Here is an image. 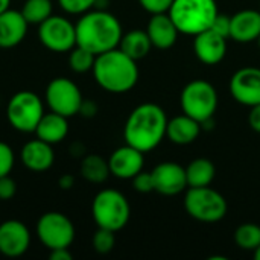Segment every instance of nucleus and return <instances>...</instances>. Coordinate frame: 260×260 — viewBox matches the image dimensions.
Returning <instances> with one entry per match:
<instances>
[{"label":"nucleus","instance_id":"1","mask_svg":"<svg viewBox=\"0 0 260 260\" xmlns=\"http://www.w3.org/2000/svg\"><path fill=\"white\" fill-rule=\"evenodd\" d=\"M76 46H81L96 56L119 47L123 35L122 24L116 15L108 11L90 9L75 23Z\"/></svg>","mask_w":260,"mask_h":260},{"label":"nucleus","instance_id":"2","mask_svg":"<svg viewBox=\"0 0 260 260\" xmlns=\"http://www.w3.org/2000/svg\"><path fill=\"white\" fill-rule=\"evenodd\" d=\"M168 116L165 110L152 102L136 107L126 119L123 128L125 142L136 149L149 152L155 149L166 136Z\"/></svg>","mask_w":260,"mask_h":260},{"label":"nucleus","instance_id":"3","mask_svg":"<svg viewBox=\"0 0 260 260\" xmlns=\"http://www.w3.org/2000/svg\"><path fill=\"white\" fill-rule=\"evenodd\" d=\"M136 62V59L116 47L98 55L91 72L101 88L120 94L133 90L139 81V67Z\"/></svg>","mask_w":260,"mask_h":260},{"label":"nucleus","instance_id":"4","mask_svg":"<svg viewBox=\"0 0 260 260\" xmlns=\"http://www.w3.org/2000/svg\"><path fill=\"white\" fill-rule=\"evenodd\" d=\"M168 14L180 34L195 37L210 29L219 12L216 0H174Z\"/></svg>","mask_w":260,"mask_h":260},{"label":"nucleus","instance_id":"5","mask_svg":"<svg viewBox=\"0 0 260 260\" xmlns=\"http://www.w3.org/2000/svg\"><path fill=\"white\" fill-rule=\"evenodd\" d=\"M91 216L98 227L116 233L128 224L131 207L123 193L114 189H104L93 198Z\"/></svg>","mask_w":260,"mask_h":260},{"label":"nucleus","instance_id":"6","mask_svg":"<svg viewBox=\"0 0 260 260\" xmlns=\"http://www.w3.org/2000/svg\"><path fill=\"white\" fill-rule=\"evenodd\" d=\"M43 114L44 102L30 90L17 91L6 105V119L11 126L20 133H35Z\"/></svg>","mask_w":260,"mask_h":260},{"label":"nucleus","instance_id":"7","mask_svg":"<svg viewBox=\"0 0 260 260\" xmlns=\"http://www.w3.org/2000/svg\"><path fill=\"white\" fill-rule=\"evenodd\" d=\"M180 102L183 113L201 123L213 117L218 108V93L210 82L197 79L183 88Z\"/></svg>","mask_w":260,"mask_h":260},{"label":"nucleus","instance_id":"8","mask_svg":"<svg viewBox=\"0 0 260 260\" xmlns=\"http://www.w3.org/2000/svg\"><path fill=\"white\" fill-rule=\"evenodd\" d=\"M184 209L197 221L218 222L227 215V201L209 186L189 187L184 197Z\"/></svg>","mask_w":260,"mask_h":260},{"label":"nucleus","instance_id":"9","mask_svg":"<svg viewBox=\"0 0 260 260\" xmlns=\"http://www.w3.org/2000/svg\"><path fill=\"white\" fill-rule=\"evenodd\" d=\"M75 225L69 216L61 212H47L37 222L38 241L50 250L69 248L75 241Z\"/></svg>","mask_w":260,"mask_h":260},{"label":"nucleus","instance_id":"10","mask_svg":"<svg viewBox=\"0 0 260 260\" xmlns=\"http://www.w3.org/2000/svg\"><path fill=\"white\" fill-rule=\"evenodd\" d=\"M44 101L50 111L66 117H73L79 113L84 98L79 87L72 79L59 76L47 84Z\"/></svg>","mask_w":260,"mask_h":260},{"label":"nucleus","instance_id":"11","mask_svg":"<svg viewBox=\"0 0 260 260\" xmlns=\"http://www.w3.org/2000/svg\"><path fill=\"white\" fill-rule=\"evenodd\" d=\"M40 43L56 53L70 52L76 46V27L69 18L62 15H50L38 24Z\"/></svg>","mask_w":260,"mask_h":260},{"label":"nucleus","instance_id":"12","mask_svg":"<svg viewBox=\"0 0 260 260\" xmlns=\"http://www.w3.org/2000/svg\"><path fill=\"white\" fill-rule=\"evenodd\" d=\"M230 93L236 102L245 107L260 104V69L244 67L230 79Z\"/></svg>","mask_w":260,"mask_h":260},{"label":"nucleus","instance_id":"13","mask_svg":"<svg viewBox=\"0 0 260 260\" xmlns=\"http://www.w3.org/2000/svg\"><path fill=\"white\" fill-rule=\"evenodd\" d=\"M30 247V232L18 219L0 222V254L5 257H20Z\"/></svg>","mask_w":260,"mask_h":260},{"label":"nucleus","instance_id":"14","mask_svg":"<svg viewBox=\"0 0 260 260\" xmlns=\"http://www.w3.org/2000/svg\"><path fill=\"white\" fill-rule=\"evenodd\" d=\"M154 192L166 197H174L181 193L187 187L186 168L175 161H165L152 169Z\"/></svg>","mask_w":260,"mask_h":260},{"label":"nucleus","instance_id":"15","mask_svg":"<svg viewBox=\"0 0 260 260\" xmlns=\"http://www.w3.org/2000/svg\"><path fill=\"white\" fill-rule=\"evenodd\" d=\"M143 152L131 145L117 148L108 158L111 175L120 180H133L140 171H143Z\"/></svg>","mask_w":260,"mask_h":260},{"label":"nucleus","instance_id":"16","mask_svg":"<svg viewBox=\"0 0 260 260\" xmlns=\"http://www.w3.org/2000/svg\"><path fill=\"white\" fill-rule=\"evenodd\" d=\"M193 52L197 58L207 66L219 64L227 53V38L212 29H207L195 35Z\"/></svg>","mask_w":260,"mask_h":260},{"label":"nucleus","instance_id":"17","mask_svg":"<svg viewBox=\"0 0 260 260\" xmlns=\"http://www.w3.org/2000/svg\"><path fill=\"white\" fill-rule=\"evenodd\" d=\"M20 158L24 168H27L29 171L46 172L55 163V152L50 143L37 137L23 145L20 151Z\"/></svg>","mask_w":260,"mask_h":260},{"label":"nucleus","instance_id":"18","mask_svg":"<svg viewBox=\"0 0 260 260\" xmlns=\"http://www.w3.org/2000/svg\"><path fill=\"white\" fill-rule=\"evenodd\" d=\"M29 23L23 17L21 11L17 9H5L0 12V47L11 49L18 46L26 34Z\"/></svg>","mask_w":260,"mask_h":260},{"label":"nucleus","instance_id":"19","mask_svg":"<svg viewBox=\"0 0 260 260\" xmlns=\"http://www.w3.org/2000/svg\"><path fill=\"white\" fill-rule=\"evenodd\" d=\"M146 32L149 35V40L154 47L157 49H169L177 43L178 38V29L168 12L161 14H152V17L148 21Z\"/></svg>","mask_w":260,"mask_h":260},{"label":"nucleus","instance_id":"20","mask_svg":"<svg viewBox=\"0 0 260 260\" xmlns=\"http://www.w3.org/2000/svg\"><path fill=\"white\" fill-rule=\"evenodd\" d=\"M260 35V11L244 9L232 15L230 38L238 43L257 41Z\"/></svg>","mask_w":260,"mask_h":260},{"label":"nucleus","instance_id":"21","mask_svg":"<svg viewBox=\"0 0 260 260\" xmlns=\"http://www.w3.org/2000/svg\"><path fill=\"white\" fill-rule=\"evenodd\" d=\"M35 134L38 139L50 145L62 142L69 134V117L58 114L55 111L44 113L37 125Z\"/></svg>","mask_w":260,"mask_h":260},{"label":"nucleus","instance_id":"22","mask_svg":"<svg viewBox=\"0 0 260 260\" xmlns=\"http://www.w3.org/2000/svg\"><path fill=\"white\" fill-rule=\"evenodd\" d=\"M201 129L203 128L198 120L183 113L181 116L168 120L166 136L175 145H189L198 139Z\"/></svg>","mask_w":260,"mask_h":260},{"label":"nucleus","instance_id":"23","mask_svg":"<svg viewBox=\"0 0 260 260\" xmlns=\"http://www.w3.org/2000/svg\"><path fill=\"white\" fill-rule=\"evenodd\" d=\"M151 47H152V43L149 40L148 32L140 30V29H134V30L123 34L119 43V49L136 61L145 58L149 53Z\"/></svg>","mask_w":260,"mask_h":260},{"label":"nucleus","instance_id":"24","mask_svg":"<svg viewBox=\"0 0 260 260\" xmlns=\"http://www.w3.org/2000/svg\"><path fill=\"white\" fill-rule=\"evenodd\" d=\"M215 165L209 158H195L186 168L187 186L189 187H206L215 180Z\"/></svg>","mask_w":260,"mask_h":260},{"label":"nucleus","instance_id":"25","mask_svg":"<svg viewBox=\"0 0 260 260\" xmlns=\"http://www.w3.org/2000/svg\"><path fill=\"white\" fill-rule=\"evenodd\" d=\"M79 174L82 175L84 180H87L88 183H93V184H101V183L107 181V178L111 175L108 160H105L96 154H88L81 160Z\"/></svg>","mask_w":260,"mask_h":260},{"label":"nucleus","instance_id":"26","mask_svg":"<svg viewBox=\"0 0 260 260\" xmlns=\"http://www.w3.org/2000/svg\"><path fill=\"white\" fill-rule=\"evenodd\" d=\"M20 11L29 24H40L53 14V3L52 0H26Z\"/></svg>","mask_w":260,"mask_h":260},{"label":"nucleus","instance_id":"27","mask_svg":"<svg viewBox=\"0 0 260 260\" xmlns=\"http://www.w3.org/2000/svg\"><path fill=\"white\" fill-rule=\"evenodd\" d=\"M235 242L242 250L254 251L260 245V227L256 224H242L235 232Z\"/></svg>","mask_w":260,"mask_h":260},{"label":"nucleus","instance_id":"28","mask_svg":"<svg viewBox=\"0 0 260 260\" xmlns=\"http://www.w3.org/2000/svg\"><path fill=\"white\" fill-rule=\"evenodd\" d=\"M94 59H96V55L81 46H75L69 52V67L75 73H87L93 70Z\"/></svg>","mask_w":260,"mask_h":260},{"label":"nucleus","instance_id":"29","mask_svg":"<svg viewBox=\"0 0 260 260\" xmlns=\"http://www.w3.org/2000/svg\"><path fill=\"white\" fill-rule=\"evenodd\" d=\"M91 245H93V250L96 253H99V254H108L114 248V245H116L114 232L98 227V232H94V235L91 238Z\"/></svg>","mask_w":260,"mask_h":260},{"label":"nucleus","instance_id":"30","mask_svg":"<svg viewBox=\"0 0 260 260\" xmlns=\"http://www.w3.org/2000/svg\"><path fill=\"white\" fill-rule=\"evenodd\" d=\"M96 0H58L62 11L72 15H82L84 12L94 8Z\"/></svg>","mask_w":260,"mask_h":260},{"label":"nucleus","instance_id":"31","mask_svg":"<svg viewBox=\"0 0 260 260\" xmlns=\"http://www.w3.org/2000/svg\"><path fill=\"white\" fill-rule=\"evenodd\" d=\"M14 165H15V154L12 148L8 143L0 142V177L9 175L14 169Z\"/></svg>","mask_w":260,"mask_h":260},{"label":"nucleus","instance_id":"32","mask_svg":"<svg viewBox=\"0 0 260 260\" xmlns=\"http://www.w3.org/2000/svg\"><path fill=\"white\" fill-rule=\"evenodd\" d=\"M133 186L137 192L140 193H149L154 192V181H152V174L151 172H143L140 171L134 178H133Z\"/></svg>","mask_w":260,"mask_h":260},{"label":"nucleus","instance_id":"33","mask_svg":"<svg viewBox=\"0 0 260 260\" xmlns=\"http://www.w3.org/2000/svg\"><path fill=\"white\" fill-rule=\"evenodd\" d=\"M174 0H139L142 8L149 14H161L168 12Z\"/></svg>","mask_w":260,"mask_h":260},{"label":"nucleus","instance_id":"34","mask_svg":"<svg viewBox=\"0 0 260 260\" xmlns=\"http://www.w3.org/2000/svg\"><path fill=\"white\" fill-rule=\"evenodd\" d=\"M17 193V184L15 181L9 177H0V201H9L15 197Z\"/></svg>","mask_w":260,"mask_h":260},{"label":"nucleus","instance_id":"35","mask_svg":"<svg viewBox=\"0 0 260 260\" xmlns=\"http://www.w3.org/2000/svg\"><path fill=\"white\" fill-rule=\"evenodd\" d=\"M230 24H232V17L225 15V14H218L216 18L212 23V30H215L216 34L229 38L230 37Z\"/></svg>","mask_w":260,"mask_h":260},{"label":"nucleus","instance_id":"36","mask_svg":"<svg viewBox=\"0 0 260 260\" xmlns=\"http://www.w3.org/2000/svg\"><path fill=\"white\" fill-rule=\"evenodd\" d=\"M98 113V105L94 101H90V99H84L82 104H81V108H79V113L78 114H82L84 117L90 119V117H94Z\"/></svg>","mask_w":260,"mask_h":260},{"label":"nucleus","instance_id":"37","mask_svg":"<svg viewBox=\"0 0 260 260\" xmlns=\"http://www.w3.org/2000/svg\"><path fill=\"white\" fill-rule=\"evenodd\" d=\"M248 123L256 133H260V104L251 107V111L248 114Z\"/></svg>","mask_w":260,"mask_h":260},{"label":"nucleus","instance_id":"38","mask_svg":"<svg viewBox=\"0 0 260 260\" xmlns=\"http://www.w3.org/2000/svg\"><path fill=\"white\" fill-rule=\"evenodd\" d=\"M49 257L50 260H72L73 254L69 251V248H58V250H50Z\"/></svg>","mask_w":260,"mask_h":260},{"label":"nucleus","instance_id":"39","mask_svg":"<svg viewBox=\"0 0 260 260\" xmlns=\"http://www.w3.org/2000/svg\"><path fill=\"white\" fill-rule=\"evenodd\" d=\"M73 184H75V178H73L72 175H69V174L62 175V177L58 180V186H59L62 190H69V189H72V187H73Z\"/></svg>","mask_w":260,"mask_h":260},{"label":"nucleus","instance_id":"40","mask_svg":"<svg viewBox=\"0 0 260 260\" xmlns=\"http://www.w3.org/2000/svg\"><path fill=\"white\" fill-rule=\"evenodd\" d=\"M11 5V0H0V12H3L5 9H8Z\"/></svg>","mask_w":260,"mask_h":260},{"label":"nucleus","instance_id":"41","mask_svg":"<svg viewBox=\"0 0 260 260\" xmlns=\"http://www.w3.org/2000/svg\"><path fill=\"white\" fill-rule=\"evenodd\" d=\"M254 259L256 260H260V245L254 250Z\"/></svg>","mask_w":260,"mask_h":260},{"label":"nucleus","instance_id":"42","mask_svg":"<svg viewBox=\"0 0 260 260\" xmlns=\"http://www.w3.org/2000/svg\"><path fill=\"white\" fill-rule=\"evenodd\" d=\"M257 44H259V47H260V35H259V38H257Z\"/></svg>","mask_w":260,"mask_h":260},{"label":"nucleus","instance_id":"43","mask_svg":"<svg viewBox=\"0 0 260 260\" xmlns=\"http://www.w3.org/2000/svg\"><path fill=\"white\" fill-rule=\"evenodd\" d=\"M259 11H260V9H259Z\"/></svg>","mask_w":260,"mask_h":260}]
</instances>
